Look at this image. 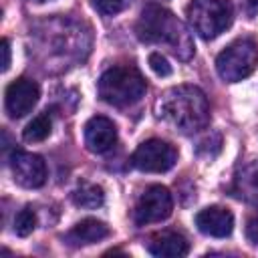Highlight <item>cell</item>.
I'll use <instances>...</instances> for the list:
<instances>
[{
  "label": "cell",
  "mask_w": 258,
  "mask_h": 258,
  "mask_svg": "<svg viewBox=\"0 0 258 258\" xmlns=\"http://www.w3.org/2000/svg\"><path fill=\"white\" fill-rule=\"evenodd\" d=\"M246 8H248V14H256L258 12V0H246Z\"/></svg>",
  "instance_id": "7402d4cb"
},
{
  "label": "cell",
  "mask_w": 258,
  "mask_h": 258,
  "mask_svg": "<svg viewBox=\"0 0 258 258\" xmlns=\"http://www.w3.org/2000/svg\"><path fill=\"white\" fill-rule=\"evenodd\" d=\"M149 252L153 256H159V258H179V256H185L189 252V244L181 234L163 232L151 240Z\"/></svg>",
  "instance_id": "4fadbf2b"
},
{
  "label": "cell",
  "mask_w": 258,
  "mask_h": 258,
  "mask_svg": "<svg viewBox=\"0 0 258 258\" xmlns=\"http://www.w3.org/2000/svg\"><path fill=\"white\" fill-rule=\"evenodd\" d=\"M137 38L151 44H165L179 60H189L194 54V40L183 22L159 4H147L135 26Z\"/></svg>",
  "instance_id": "7a4b0ae2"
},
{
  "label": "cell",
  "mask_w": 258,
  "mask_h": 258,
  "mask_svg": "<svg viewBox=\"0 0 258 258\" xmlns=\"http://www.w3.org/2000/svg\"><path fill=\"white\" fill-rule=\"evenodd\" d=\"M155 115L177 131L191 135L210 123V103L202 89L179 85L159 95L155 101Z\"/></svg>",
  "instance_id": "6da1fadb"
},
{
  "label": "cell",
  "mask_w": 258,
  "mask_h": 258,
  "mask_svg": "<svg viewBox=\"0 0 258 258\" xmlns=\"http://www.w3.org/2000/svg\"><path fill=\"white\" fill-rule=\"evenodd\" d=\"M32 2H46V0H32Z\"/></svg>",
  "instance_id": "603a6c76"
},
{
  "label": "cell",
  "mask_w": 258,
  "mask_h": 258,
  "mask_svg": "<svg viewBox=\"0 0 258 258\" xmlns=\"http://www.w3.org/2000/svg\"><path fill=\"white\" fill-rule=\"evenodd\" d=\"M93 4H95V8H97L101 14H105V16H115V14L123 12V10H127V8L133 4V0H93Z\"/></svg>",
  "instance_id": "ac0fdd59"
},
{
  "label": "cell",
  "mask_w": 258,
  "mask_h": 258,
  "mask_svg": "<svg viewBox=\"0 0 258 258\" xmlns=\"http://www.w3.org/2000/svg\"><path fill=\"white\" fill-rule=\"evenodd\" d=\"M258 67V42L250 36L236 38L216 58V71L226 83L250 77Z\"/></svg>",
  "instance_id": "277c9868"
},
{
  "label": "cell",
  "mask_w": 258,
  "mask_h": 258,
  "mask_svg": "<svg viewBox=\"0 0 258 258\" xmlns=\"http://www.w3.org/2000/svg\"><path fill=\"white\" fill-rule=\"evenodd\" d=\"M117 141V127L109 117H91L85 125V145L93 153L109 151Z\"/></svg>",
  "instance_id": "8fae6325"
},
{
  "label": "cell",
  "mask_w": 258,
  "mask_h": 258,
  "mask_svg": "<svg viewBox=\"0 0 258 258\" xmlns=\"http://www.w3.org/2000/svg\"><path fill=\"white\" fill-rule=\"evenodd\" d=\"M73 202L79 208H87V210H95L99 206H103L105 202V194L101 185L95 183H83L81 187H77L73 191Z\"/></svg>",
  "instance_id": "9a60e30c"
},
{
  "label": "cell",
  "mask_w": 258,
  "mask_h": 258,
  "mask_svg": "<svg viewBox=\"0 0 258 258\" xmlns=\"http://www.w3.org/2000/svg\"><path fill=\"white\" fill-rule=\"evenodd\" d=\"M246 236H248V240H250L254 246H258V218H254V220L248 222Z\"/></svg>",
  "instance_id": "ffe728a7"
},
{
  "label": "cell",
  "mask_w": 258,
  "mask_h": 258,
  "mask_svg": "<svg viewBox=\"0 0 258 258\" xmlns=\"http://www.w3.org/2000/svg\"><path fill=\"white\" fill-rule=\"evenodd\" d=\"M171 210H173V200H171L169 189L165 185H149L135 204L133 220L137 226L161 222L169 218Z\"/></svg>",
  "instance_id": "52a82bcc"
},
{
  "label": "cell",
  "mask_w": 258,
  "mask_h": 258,
  "mask_svg": "<svg viewBox=\"0 0 258 258\" xmlns=\"http://www.w3.org/2000/svg\"><path fill=\"white\" fill-rule=\"evenodd\" d=\"M236 196L258 206V159L246 163L236 177Z\"/></svg>",
  "instance_id": "5bb4252c"
},
{
  "label": "cell",
  "mask_w": 258,
  "mask_h": 258,
  "mask_svg": "<svg viewBox=\"0 0 258 258\" xmlns=\"http://www.w3.org/2000/svg\"><path fill=\"white\" fill-rule=\"evenodd\" d=\"M109 234H111V230L105 222L95 220V218H85L67 234V242L73 246H87V244L105 240Z\"/></svg>",
  "instance_id": "7c38bea8"
},
{
  "label": "cell",
  "mask_w": 258,
  "mask_h": 258,
  "mask_svg": "<svg viewBox=\"0 0 258 258\" xmlns=\"http://www.w3.org/2000/svg\"><path fill=\"white\" fill-rule=\"evenodd\" d=\"M34 228H36V214L30 206H26L14 218V232H16V236L26 238L28 234H32Z\"/></svg>",
  "instance_id": "e0dca14e"
},
{
  "label": "cell",
  "mask_w": 258,
  "mask_h": 258,
  "mask_svg": "<svg viewBox=\"0 0 258 258\" xmlns=\"http://www.w3.org/2000/svg\"><path fill=\"white\" fill-rule=\"evenodd\" d=\"M196 226L212 238H226L234 230V214L222 206H210L196 214Z\"/></svg>",
  "instance_id": "30bf717a"
},
{
  "label": "cell",
  "mask_w": 258,
  "mask_h": 258,
  "mask_svg": "<svg viewBox=\"0 0 258 258\" xmlns=\"http://www.w3.org/2000/svg\"><path fill=\"white\" fill-rule=\"evenodd\" d=\"M175 161H177V149L163 139H147L131 155V165L147 173L169 171L175 165Z\"/></svg>",
  "instance_id": "8992f818"
},
{
  "label": "cell",
  "mask_w": 258,
  "mask_h": 258,
  "mask_svg": "<svg viewBox=\"0 0 258 258\" xmlns=\"http://www.w3.org/2000/svg\"><path fill=\"white\" fill-rule=\"evenodd\" d=\"M97 91L105 103L113 107H129L145 95L147 83L133 67H111L101 75Z\"/></svg>",
  "instance_id": "3957f363"
},
{
  "label": "cell",
  "mask_w": 258,
  "mask_h": 258,
  "mask_svg": "<svg viewBox=\"0 0 258 258\" xmlns=\"http://www.w3.org/2000/svg\"><path fill=\"white\" fill-rule=\"evenodd\" d=\"M50 129H52V119L48 113H40L36 115L22 131V137L24 141L28 143H38V141H44L48 135H50Z\"/></svg>",
  "instance_id": "2e32d148"
},
{
  "label": "cell",
  "mask_w": 258,
  "mask_h": 258,
  "mask_svg": "<svg viewBox=\"0 0 258 258\" xmlns=\"http://www.w3.org/2000/svg\"><path fill=\"white\" fill-rule=\"evenodd\" d=\"M10 67V42L8 38H2V71H8Z\"/></svg>",
  "instance_id": "44dd1931"
},
{
  "label": "cell",
  "mask_w": 258,
  "mask_h": 258,
  "mask_svg": "<svg viewBox=\"0 0 258 258\" xmlns=\"http://www.w3.org/2000/svg\"><path fill=\"white\" fill-rule=\"evenodd\" d=\"M14 181L22 187H40L46 181V163L40 155L28 151H14L10 159Z\"/></svg>",
  "instance_id": "ba28073f"
},
{
  "label": "cell",
  "mask_w": 258,
  "mask_h": 258,
  "mask_svg": "<svg viewBox=\"0 0 258 258\" xmlns=\"http://www.w3.org/2000/svg\"><path fill=\"white\" fill-rule=\"evenodd\" d=\"M187 18L191 28L204 40H212L230 28L234 6L230 0H191L187 6Z\"/></svg>",
  "instance_id": "5b68a950"
},
{
  "label": "cell",
  "mask_w": 258,
  "mask_h": 258,
  "mask_svg": "<svg viewBox=\"0 0 258 258\" xmlns=\"http://www.w3.org/2000/svg\"><path fill=\"white\" fill-rule=\"evenodd\" d=\"M149 67L157 77H169L171 75V64L167 62V58L159 52H151L149 54Z\"/></svg>",
  "instance_id": "d6986e66"
},
{
  "label": "cell",
  "mask_w": 258,
  "mask_h": 258,
  "mask_svg": "<svg viewBox=\"0 0 258 258\" xmlns=\"http://www.w3.org/2000/svg\"><path fill=\"white\" fill-rule=\"evenodd\" d=\"M38 97H40V89L34 81H30V79L12 81L6 87V95H4V105H6L8 115L12 119L24 117L38 103Z\"/></svg>",
  "instance_id": "9c48e42d"
}]
</instances>
